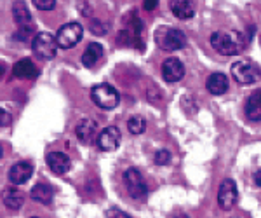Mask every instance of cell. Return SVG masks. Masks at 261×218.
Here are the masks:
<instances>
[{
	"instance_id": "cell-13",
	"label": "cell",
	"mask_w": 261,
	"mask_h": 218,
	"mask_svg": "<svg viewBox=\"0 0 261 218\" xmlns=\"http://www.w3.org/2000/svg\"><path fill=\"white\" fill-rule=\"evenodd\" d=\"M45 162L50 167V171L56 175H65L70 171L71 167V161L70 157L66 156L65 152H49L45 156Z\"/></svg>"
},
{
	"instance_id": "cell-10",
	"label": "cell",
	"mask_w": 261,
	"mask_h": 218,
	"mask_svg": "<svg viewBox=\"0 0 261 218\" xmlns=\"http://www.w3.org/2000/svg\"><path fill=\"white\" fill-rule=\"evenodd\" d=\"M96 143H98V149L103 150V152H113V150H117V147L120 143L119 128H117V126H108V128H105L98 135Z\"/></svg>"
},
{
	"instance_id": "cell-15",
	"label": "cell",
	"mask_w": 261,
	"mask_h": 218,
	"mask_svg": "<svg viewBox=\"0 0 261 218\" xmlns=\"http://www.w3.org/2000/svg\"><path fill=\"white\" fill-rule=\"evenodd\" d=\"M205 87L207 91L214 96H221L228 91V77L221 72H216V74H211L205 81Z\"/></svg>"
},
{
	"instance_id": "cell-32",
	"label": "cell",
	"mask_w": 261,
	"mask_h": 218,
	"mask_svg": "<svg viewBox=\"0 0 261 218\" xmlns=\"http://www.w3.org/2000/svg\"><path fill=\"white\" fill-rule=\"evenodd\" d=\"M2 156H4V149H2V145H0V159H2Z\"/></svg>"
},
{
	"instance_id": "cell-20",
	"label": "cell",
	"mask_w": 261,
	"mask_h": 218,
	"mask_svg": "<svg viewBox=\"0 0 261 218\" xmlns=\"http://www.w3.org/2000/svg\"><path fill=\"white\" fill-rule=\"evenodd\" d=\"M2 203L9 209H19L24 204L23 192L18 190L16 187H9L2 190Z\"/></svg>"
},
{
	"instance_id": "cell-23",
	"label": "cell",
	"mask_w": 261,
	"mask_h": 218,
	"mask_svg": "<svg viewBox=\"0 0 261 218\" xmlns=\"http://www.w3.org/2000/svg\"><path fill=\"white\" fill-rule=\"evenodd\" d=\"M127 129H129L130 135H141V133H145V129H146L145 119L140 115L130 117V119L127 120Z\"/></svg>"
},
{
	"instance_id": "cell-1",
	"label": "cell",
	"mask_w": 261,
	"mask_h": 218,
	"mask_svg": "<svg viewBox=\"0 0 261 218\" xmlns=\"http://www.w3.org/2000/svg\"><path fill=\"white\" fill-rule=\"evenodd\" d=\"M211 45L223 56H233L246 45V37L237 30H218L211 35Z\"/></svg>"
},
{
	"instance_id": "cell-34",
	"label": "cell",
	"mask_w": 261,
	"mask_h": 218,
	"mask_svg": "<svg viewBox=\"0 0 261 218\" xmlns=\"http://www.w3.org/2000/svg\"><path fill=\"white\" fill-rule=\"evenodd\" d=\"M259 42H261V37H259Z\"/></svg>"
},
{
	"instance_id": "cell-11",
	"label": "cell",
	"mask_w": 261,
	"mask_h": 218,
	"mask_svg": "<svg viewBox=\"0 0 261 218\" xmlns=\"http://www.w3.org/2000/svg\"><path fill=\"white\" fill-rule=\"evenodd\" d=\"M162 77L166 82L174 84L185 77V65L178 58H167L162 65Z\"/></svg>"
},
{
	"instance_id": "cell-28",
	"label": "cell",
	"mask_w": 261,
	"mask_h": 218,
	"mask_svg": "<svg viewBox=\"0 0 261 218\" xmlns=\"http://www.w3.org/2000/svg\"><path fill=\"white\" fill-rule=\"evenodd\" d=\"M12 123V117L7 110H4V108H0V128H7Z\"/></svg>"
},
{
	"instance_id": "cell-2",
	"label": "cell",
	"mask_w": 261,
	"mask_h": 218,
	"mask_svg": "<svg viewBox=\"0 0 261 218\" xmlns=\"http://www.w3.org/2000/svg\"><path fill=\"white\" fill-rule=\"evenodd\" d=\"M141 32H143V21L138 18V12L133 11L125 16L124 28L117 35V42H120L122 45H127V47L143 49Z\"/></svg>"
},
{
	"instance_id": "cell-24",
	"label": "cell",
	"mask_w": 261,
	"mask_h": 218,
	"mask_svg": "<svg viewBox=\"0 0 261 218\" xmlns=\"http://www.w3.org/2000/svg\"><path fill=\"white\" fill-rule=\"evenodd\" d=\"M169 161H171L169 150H159V152L155 154V164L164 166V164H169Z\"/></svg>"
},
{
	"instance_id": "cell-12",
	"label": "cell",
	"mask_w": 261,
	"mask_h": 218,
	"mask_svg": "<svg viewBox=\"0 0 261 218\" xmlns=\"http://www.w3.org/2000/svg\"><path fill=\"white\" fill-rule=\"evenodd\" d=\"M33 175V166L28 161H21L16 162L14 166L9 169V182L12 185H23Z\"/></svg>"
},
{
	"instance_id": "cell-22",
	"label": "cell",
	"mask_w": 261,
	"mask_h": 218,
	"mask_svg": "<svg viewBox=\"0 0 261 218\" xmlns=\"http://www.w3.org/2000/svg\"><path fill=\"white\" fill-rule=\"evenodd\" d=\"M12 74L18 79H35L39 72H37L35 65L30 60H21L12 66Z\"/></svg>"
},
{
	"instance_id": "cell-17",
	"label": "cell",
	"mask_w": 261,
	"mask_h": 218,
	"mask_svg": "<svg viewBox=\"0 0 261 218\" xmlns=\"http://www.w3.org/2000/svg\"><path fill=\"white\" fill-rule=\"evenodd\" d=\"M103 45L99 42H91L89 45L86 47V51L82 54V65L87 66V68H92V66L98 65V61L103 58Z\"/></svg>"
},
{
	"instance_id": "cell-14",
	"label": "cell",
	"mask_w": 261,
	"mask_h": 218,
	"mask_svg": "<svg viewBox=\"0 0 261 218\" xmlns=\"http://www.w3.org/2000/svg\"><path fill=\"white\" fill-rule=\"evenodd\" d=\"M171 12L181 21L192 19L195 16V4L192 0H171Z\"/></svg>"
},
{
	"instance_id": "cell-3",
	"label": "cell",
	"mask_w": 261,
	"mask_h": 218,
	"mask_svg": "<svg viewBox=\"0 0 261 218\" xmlns=\"http://www.w3.org/2000/svg\"><path fill=\"white\" fill-rule=\"evenodd\" d=\"M155 42L162 51H179L187 45V35L185 32L171 27H161L155 32Z\"/></svg>"
},
{
	"instance_id": "cell-6",
	"label": "cell",
	"mask_w": 261,
	"mask_h": 218,
	"mask_svg": "<svg viewBox=\"0 0 261 218\" xmlns=\"http://www.w3.org/2000/svg\"><path fill=\"white\" fill-rule=\"evenodd\" d=\"M231 77H233V81L237 84H241V86H251V84L258 82L261 79V72L254 63L241 60L231 65Z\"/></svg>"
},
{
	"instance_id": "cell-16",
	"label": "cell",
	"mask_w": 261,
	"mask_h": 218,
	"mask_svg": "<svg viewBox=\"0 0 261 218\" xmlns=\"http://www.w3.org/2000/svg\"><path fill=\"white\" fill-rule=\"evenodd\" d=\"M75 133H77L79 140L84 141V143H89L98 135V123L94 119H84L77 124Z\"/></svg>"
},
{
	"instance_id": "cell-30",
	"label": "cell",
	"mask_w": 261,
	"mask_h": 218,
	"mask_svg": "<svg viewBox=\"0 0 261 218\" xmlns=\"http://www.w3.org/2000/svg\"><path fill=\"white\" fill-rule=\"evenodd\" d=\"M254 183L258 187H261V169L258 171V173H254Z\"/></svg>"
},
{
	"instance_id": "cell-27",
	"label": "cell",
	"mask_w": 261,
	"mask_h": 218,
	"mask_svg": "<svg viewBox=\"0 0 261 218\" xmlns=\"http://www.w3.org/2000/svg\"><path fill=\"white\" fill-rule=\"evenodd\" d=\"M107 218H133V216L127 215V213L122 211L119 208H110L107 211Z\"/></svg>"
},
{
	"instance_id": "cell-4",
	"label": "cell",
	"mask_w": 261,
	"mask_h": 218,
	"mask_svg": "<svg viewBox=\"0 0 261 218\" xmlns=\"http://www.w3.org/2000/svg\"><path fill=\"white\" fill-rule=\"evenodd\" d=\"M58 47H60V45H58L56 37L49 32L37 33L32 40V51L42 61L54 60V56H56V53H58Z\"/></svg>"
},
{
	"instance_id": "cell-31",
	"label": "cell",
	"mask_w": 261,
	"mask_h": 218,
	"mask_svg": "<svg viewBox=\"0 0 261 218\" xmlns=\"http://www.w3.org/2000/svg\"><path fill=\"white\" fill-rule=\"evenodd\" d=\"M2 75H4V66L0 65V79H2Z\"/></svg>"
},
{
	"instance_id": "cell-5",
	"label": "cell",
	"mask_w": 261,
	"mask_h": 218,
	"mask_svg": "<svg viewBox=\"0 0 261 218\" xmlns=\"http://www.w3.org/2000/svg\"><path fill=\"white\" fill-rule=\"evenodd\" d=\"M91 100L103 110H112L120 102V96L117 89L110 84H96L91 89Z\"/></svg>"
},
{
	"instance_id": "cell-18",
	"label": "cell",
	"mask_w": 261,
	"mask_h": 218,
	"mask_svg": "<svg viewBox=\"0 0 261 218\" xmlns=\"http://www.w3.org/2000/svg\"><path fill=\"white\" fill-rule=\"evenodd\" d=\"M246 115L252 123H261V89L254 91L246 102Z\"/></svg>"
},
{
	"instance_id": "cell-29",
	"label": "cell",
	"mask_w": 261,
	"mask_h": 218,
	"mask_svg": "<svg viewBox=\"0 0 261 218\" xmlns=\"http://www.w3.org/2000/svg\"><path fill=\"white\" fill-rule=\"evenodd\" d=\"M157 6H159V0H145V2H143V7H145L146 11H153Z\"/></svg>"
},
{
	"instance_id": "cell-7",
	"label": "cell",
	"mask_w": 261,
	"mask_h": 218,
	"mask_svg": "<svg viewBox=\"0 0 261 218\" xmlns=\"http://www.w3.org/2000/svg\"><path fill=\"white\" fill-rule=\"evenodd\" d=\"M84 37V28L81 23H66L58 30V35H56V40H58V45L61 49H71L82 40Z\"/></svg>"
},
{
	"instance_id": "cell-33",
	"label": "cell",
	"mask_w": 261,
	"mask_h": 218,
	"mask_svg": "<svg viewBox=\"0 0 261 218\" xmlns=\"http://www.w3.org/2000/svg\"><path fill=\"white\" fill-rule=\"evenodd\" d=\"M30 218H37V216H30Z\"/></svg>"
},
{
	"instance_id": "cell-25",
	"label": "cell",
	"mask_w": 261,
	"mask_h": 218,
	"mask_svg": "<svg viewBox=\"0 0 261 218\" xmlns=\"http://www.w3.org/2000/svg\"><path fill=\"white\" fill-rule=\"evenodd\" d=\"M33 4L40 11H53L56 7V0H33Z\"/></svg>"
},
{
	"instance_id": "cell-9",
	"label": "cell",
	"mask_w": 261,
	"mask_h": 218,
	"mask_svg": "<svg viewBox=\"0 0 261 218\" xmlns=\"http://www.w3.org/2000/svg\"><path fill=\"white\" fill-rule=\"evenodd\" d=\"M237 198H239L237 183L231 178L223 180L220 190H218V204H220V208L228 211V209H231L237 204Z\"/></svg>"
},
{
	"instance_id": "cell-26",
	"label": "cell",
	"mask_w": 261,
	"mask_h": 218,
	"mask_svg": "<svg viewBox=\"0 0 261 218\" xmlns=\"http://www.w3.org/2000/svg\"><path fill=\"white\" fill-rule=\"evenodd\" d=\"M91 30H92V33H96V35H105V33L108 32V28H107V25H103L99 19H92Z\"/></svg>"
},
{
	"instance_id": "cell-19",
	"label": "cell",
	"mask_w": 261,
	"mask_h": 218,
	"mask_svg": "<svg viewBox=\"0 0 261 218\" xmlns=\"http://www.w3.org/2000/svg\"><path fill=\"white\" fill-rule=\"evenodd\" d=\"M12 18H14L18 27H30L33 23L30 11H28L27 4H24L23 0H16V2L12 4Z\"/></svg>"
},
{
	"instance_id": "cell-8",
	"label": "cell",
	"mask_w": 261,
	"mask_h": 218,
	"mask_svg": "<svg viewBox=\"0 0 261 218\" xmlns=\"http://www.w3.org/2000/svg\"><path fill=\"white\" fill-rule=\"evenodd\" d=\"M124 185L134 199H143L148 194V185H146L145 178L136 167H129L124 173Z\"/></svg>"
},
{
	"instance_id": "cell-21",
	"label": "cell",
	"mask_w": 261,
	"mask_h": 218,
	"mask_svg": "<svg viewBox=\"0 0 261 218\" xmlns=\"http://www.w3.org/2000/svg\"><path fill=\"white\" fill-rule=\"evenodd\" d=\"M30 196H32V199L35 201V203L50 204V203H53L54 190H53V187L47 185V183H37V185L30 190Z\"/></svg>"
}]
</instances>
